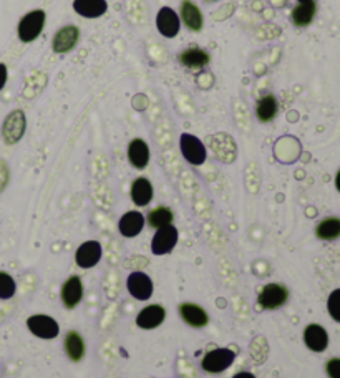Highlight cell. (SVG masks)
Wrapping results in <instances>:
<instances>
[{"mask_svg": "<svg viewBox=\"0 0 340 378\" xmlns=\"http://www.w3.org/2000/svg\"><path fill=\"white\" fill-rule=\"evenodd\" d=\"M205 2H207V3H213V2H218V0H205Z\"/></svg>", "mask_w": 340, "mask_h": 378, "instance_id": "e575fe53", "label": "cell"}, {"mask_svg": "<svg viewBox=\"0 0 340 378\" xmlns=\"http://www.w3.org/2000/svg\"><path fill=\"white\" fill-rule=\"evenodd\" d=\"M60 299L62 304L68 310L75 309V307L80 304L83 299V282L80 277L72 276L64 282V285L60 289Z\"/></svg>", "mask_w": 340, "mask_h": 378, "instance_id": "9a60e30c", "label": "cell"}, {"mask_svg": "<svg viewBox=\"0 0 340 378\" xmlns=\"http://www.w3.org/2000/svg\"><path fill=\"white\" fill-rule=\"evenodd\" d=\"M25 130H27V118L22 110H14L7 115L2 124V138L3 143L12 147L23 138Z\"/></svg>", "mask_w": 340, "mask_h": 378, "instance_id": "3957f363", "label": "cell"}, {"mask_svg": "<svg viewBox=\"0 0 340 378\" xmlns=\"http://www.w3.org/2000/svg\"><path fill=\"white\" fill-rule=\"evenodd\" d=\"M153 194H155V189H153L151 181H149L148 178L140 176L133 181L130 188V196L135 206L138 207L148 206L149 202L153 201Z\"/></svg>", "mask_w": 340, "mask_h": 378, "instance_id": "d6986e66", "label": "cell"}, {"mask_svg": "<svg viewBox=\"0 0 340 378\" xmlns=\"http://www.w3.org/2000/svg\"><path fill=\"white\" fill-rule=\"evenodd\" d=\"M178 239H180V232H178L173 224L160 227V229H156L155 236L151 239V252L155 256L169 254L176 247Z\"/></svg>", "mask_w": 340, "mask_h": 378, "instance_id": "52a82bcc", "label": "cell"}, {"mask_svg": "<svg viewBox=\"0 0 340 378\" xmlns=\"http://www.w3.org/2000/svg\"><path fill=\"white\" fill-rule=\"evenodd\" d=\"M27 329L30 330L32 335L41 340H53L60 334V325L55 319L44 314L30 315L27 319Z\"/></svg>", "mask_w": 340, "mask_h": 378, "instance_id": "277c9868", "label": "cell"}, {"mask_svg": "<svg viewBox=\"0 0 340 378\" xmlns=\"http://www.w3.org/2000/svg\"><path fill=\"white\" fill-rule=\"evenodd\" d=\"M209 147L213 149V153L223 163H232L238 156V147H236L234 140L229 135H224V133H218L209 138Z\"/></svg>", "mask_w": 340, "mask_h": 378, "instance_id": "30bf717a", "label": "cell"}, {"mask_svg": "<svg viewBox=\"0 0 340 378\" xmlns=\"http://www.w3.org/2000/svg\"><path fill=\"white\" fill-rule=\"evenodd\" d=\"M156 28L164 39H174L181 28L180 15L171 7H161L156 15Z\"/></svg>", "mask_w": 340, "mask_h": 378, "instance_id": "8fae6325", "label": "cell"}, {"mask_svg": "<svg viewBox=\"0 0 340 378\" xmlns=\"http://www.w3.org/2000/svg\"><path fill=\"white\" fill-rule=\"evenodd\" d=\"M236 359V352L231 348H214L202 357L201 367L207 373H221L231 367Z\"/></svg>", "mask_w": 340, "mask_h": 378, "instance_id": "5b68a950", "label": "cell"}, {"mask_svg": "<svg viewBox=\"0 0 340 378\" xmlns=\"http://www.w3.org/2000/svg\"><path fill=\"white\" fill-rule=\"evenodd\" d=\"M180 149L185 160L193 166H201L206 161L207 151L205 143L189 133H182L180 138Z\"/></svg>", "mask_w": 340, "mask_h": 378, "instance_id": "8992f818", "label": "cell"}, {"mask_svg": "<svg viewBox=\"0 0 340 378\" xmlns=\"http://www.w3.org/2000/svg\"><path fill=\"white\" fill-rule=\"evenodd\" d=\"M304 343L310 352L322 354L329 347V334L319 323H309L304 329Z\"/></svg>", "mask_w": 340, "mask_h": 378, "instance_id": "5bb4252c", "label": "cell"}, {"mask_svg": "<svg viewBox=\"0 0 340 378\" xmlns=\"http://www.w3.org/2000/svg\"><path fill=\"white\" fill-rule=\"evenodd\" d=\"M178 60H180V64L182 66H186V68L201 70V68H205L207 64H209L211 57L206 50H202L199 47H193V48L185 50V52H181L180 57H178Z\"/></svg>", "mask_w": 340, "mask_h": 378, "instance_id": "7402d4cb", "label": "cell"}, {"mask_svg": "<svg viewBox=\"0 0 340 378\" xmlns=\"http://www.w3.org/2000/svg\"><path fill=\"white\" fill-rule=\"evenodd\" d=\"M325 370L329 378H340V359H330L327 362Z\"/></svg>", "mask_w": 340, "mask_h": 378, "instance_id": "4dcf8cb0", "label": "cell"}, {"mask_svg": "<svg viewBox=\"0 0 340 378\" xmlns=\"http://www.w3.org/2000/svg\"><path fill=\"white\" fill-rule=\"evenodd\" d=\"M45 22H47V14L41 8L30 10L28 14H25L20 19L19 25H17V35H19L20 41L32 44L33 40L39 39L40 33L44 32Z\"/></svg>", "mask_w": 340, "mask_h": 378, "instance_id": "6da1fadb", "label": "cell"}, {"mask_svg": "<svg viewBox=\"0 0 340 378\" xmlns=\"http://www.w3.org/2000/svg\"><path fill=\"white\" fill-rule=\"evenodd\" d=\"M232 378H256V377L252 375L251 372H239V373H236V375Z\"/></svg>", "mask_w": 340, "mask_h": 378, "instance_id": "d6a6232c", "label": "cell"}, {"mask_svg": "<svg viewBox=\"0 0 340 378\" xmlns=\"http://www.w3.org/2000/svg\"><path fill=\"white\" fill-rule=\"evenodd\" d=\"M178 312H180V317L188 323L193 329H202L209 323V315L201 305L191 304V302H185V304H180L178 307Z\"/></svg>", "mask_w": 340, "mask_h": 378, "instance_id": "2e32d148", "label": "cell"}, {"mask_svg": "<svg viewBox=\"0 0 340 378\" xmlns=\"http://www.w3.org/2000/svg\"><path fill=\"white\" fill-rule=\"evenodd\" d=\"M166 319V310L163 305L151 304L143 307L136 315V325L143 330H155Z\"/></svg>", "mask_w": 340, "mask_h": 378, "instance_id": "4fadbf2b", "label": "cell"}, {"mask_svg": "<svg viewBox=\"0 0 340 378\" xmlns=\"http://www.w3.org/2000/svg\"><path fill=\"white\" fill-rule=\"evenodd\" d=\"M327 310H329V315L335 322H340V289L330 292L329 299H327Z\"/></svg>", "mask_w": 340, "mask_h": 378, "instance_id": "f1b7e54d", "label": "cell"}, {"mask_svg": "<svg viewBox=\"0 0 340 378\" xmlns=\"http://www.w3.org/2000/svg\"><path fill=\"white\" fill-rule=\"evenodd\" d=\"M315 236L322 240H335L340 238V219L325 218L315 227Z\"/></svg>", "mask_w": 340, "mask_h": 378, "instance_id": "484cf974", "label": "cell"}, {"mask_svg": "<svg viewBox=\"0 0 340 378\" xmlns=\"http://www.w3.org/2000/svg\"><path fill=\"white\" fill-rule=\"evenodd\" d=\"M147 218L140 213V211H128L124 213L118 221V231L123 238L133 239L136 236H140V232L143 231Z\"/></svg>", "mask_w": 340, "mask_h": 378, "instance_id": "e0dca14e", "label": "cell"}, {"mask_svg": "<svg viewBox=\"0 0 340 378\" xmlns=\"http://www.w3.org/2000/svg\"><path fill=\"white\" fill-rule=\"evenodd\" d=\"M8 78V72H7V66L3 64H0V91L3 90V86H6Z\"/></svg>", "mask_w": 340, "mask_h": 378, "instance_id": "1f68e13d", "label": "cell"}, {"mask_svg": "<svg viewBox=\"0 0 340 378\" xmlns=\"http://www.w3.org/2000/svg\"><path fill=\"white\" fill-rule=\"evenodd\" d=\"M335 188H337V191L340 193V169H339L337 176H335Z\"/></svg>", "mask_w": 340, "mask_h": 378, "instance_id": "836d02e7", "label": "cell"}, {"mask_svg": "<svg viewBox=\"0 0 340 378\" xmlns=\"http://www.w3.org/2000/svg\"><path fill=\"white\" fill-rule=\"evenodd\" d=\"M180 20H182V23L193 32H199L205 25V17H202L196 3H193L191 0H182L181 2Z\"/></svg>", "mask_w": 340, "mask_h": 378, "instance_id": "ffe728a7", "label": "cell"}, {"mask_svg": "<svg viewBox=\"0 0 340 378\" xmlns=\"http://www.w3.org/2000/svg\"><path fill=\"white\" fill-rule=\"evenodd\" d=\"M17 292V284L14 281V277L10 274L0 271V299L2 301H8L15 296Z\"/></svg>", "mask_w": 340, "mask_h": 378, "instance_id": "83f0119b", "label": "cell"}, {"mask_svg": "<svg viewBox=\"0 0 340 378\" xmlns=\"http://www.w3.org/2000/svg\"><path fill=\"white\" fill-rule=\"evenodd\" d=\"M315 14H317V6H315L314 0H310V2H302L297 7H294L290 19H292V23L296 27H309Z\"/></svg>", "mask_w": 340, "mask_h": 378, "instance_id": "cb8c5ba5", "label": "cell"}, {"mask_svg": "<svg viewBox=\"0 0 340 378\" xmlns=\"http://www.w3.org/2000/svg\"><path fill=\"white\" fill-rule=\"evenodd\" d=\"M78 41H80V28L77 25H65L53 37L52 50L58 55L68 53L77 47Z\"/></svg>", "mask_w": 340, "mask_h": 378, "instance_id": "9c48e42d", "label": "cell"}, {"mask_svg": "<svg viewBox=\"0 0 340 378\" xmlns=\"http://www.w3.org/2000/svg\"><path fill=\"white\" fill-rule=\"evenodd\" d=\"M289 301V290L285 285L271 282V284L264 285L263 290L257 296V304L263 307L264 310H277L284 307Z\"/></svg>", "mask_w": 340, "mask_h": 378, "instance_id": "7a4b0ae2", "label": "cell"}, {"mask_svg": "<svg viewBox=\"0 0 340 378\" xmlns=\"http://www.w3.org/2000/svg\"><path fill=\"white\" fill-rule=\"evenodd\" d=\"M126 289L130 292V296L136 301H148L153 296V285L151 277L144 272H131L126 279Z\"/></svg>", "mask_w": 340, "mask_h": 378, "instance_id": "ba28073f", "label": "cell"}, {"mask_svg": "<svg viewBox=\"0 0 340 378\" xmlns=\"http://www.w3.org/2000/svg\"><path fill=\"white\" fill-rule=\"evenodd\" d=\"M73 10L83 19H98L108 10L106 0H73Z\"/></svg>", "mask_w": 340, "mask_h": 378, "instance_id": "44dd1931", "label": "cell"}, {"mask_svg": "<svg viewBox=\"0 0 340 378\" xmlns=\"http://www.w3.org/2000/svg\"><path fill=\"white\" fill-rule=\"evenodd\" d=\"M299 3H302V2H310V0H297Z\"/></svg>", "mask_w": 340, "mask_h": 378, "instance_id": "d590c367", "label": "cell"}, {"mask_svg": "<svg viewBox=\"0 0 340 378\" xmlns=\"http://www.w3.org/2000/svg\"><path fill=\"white\" fill-rule=\"evenodd\" d=\"M126 156L135 169H144L149 163V147L144 140L135 138L130 141L126 149Z\"/></svg>", "mask_w": 340, "mask_h": 378, "instance_id": "ac0fdd59", "label": "cell"}, {"mask_svg": "<svg viewBox=\"0 0 340 378\" xmlns=\"http://www.w3.org/2000/svg\"><path fill=\"white\" fill-rule=\"evenodd\" d=\"M103 254L102 244L98 240H85L75 252V263L82 269H91L100 263Z\"/></svg>", "mask_w": 340, "mask_h": 378, "instance_id": "7c38bea8", "label": "cell"}, {"mask_svg": "<svg viewBox=\"0 0 340 378\" xmlns=\"http://www.w3.org/2000/svg\"><path fill=\"white\" fill-rule=\"evenodd\" d=\"M64 348H65L66 357H68L72 362H80L83 357H85V352H86L85 340H83V337L77 330H70L68 334L65 335Z\"/></svg>", "mask_w": 340, "mask_h": 378, "instance_id": "603a6c76", "label": "cell"}, {"mask_svg": "<svg viewBox=\"0 0 340 378\" xmlns=\"http://www.w3.org/2000/svg\"><path fill=\"white\" fill-rule=\"evenodd\" d=\"M8 180H10V169H8L6 161L0 160V193L7 188Z\"/></svg>", "mask_w": 340, "mask_h": 378, "instance_id": "f546056e", "label": "cell"}, {"mask_svg": "<svg viewBox=\"0 0 340 378\" xmlns=\"http://www.w3.org/2000/svg\"><path fill=\"white\" fill-rule=\"evenodd\" d=\"M277 111H279V102H277L274 95H265L257 102L256 115L257 120L263 123H269L276 118Z\"/></svg>", "mask_w": 340, "mask_h": 378, "instance_id": "d4e9b609", "label": "cell"}, {"mask_svg": "<svg viewBox=\"0 0 340 378\" xmlns=\"http://www.w3.org/2000/svg\"><path fill=\"white\" fill-rule=\"evenodd\" d=\"M173 218H174V214L169 207L160 206V207H155V209L149 211V214L147 216V223L153 227V229H160V227H164V226H169V224H173Z\"/></svg>", "mask_w": 340, "mask_h": 378, "instance_id": "4316f807", "label": "cell"}]
</instances>
